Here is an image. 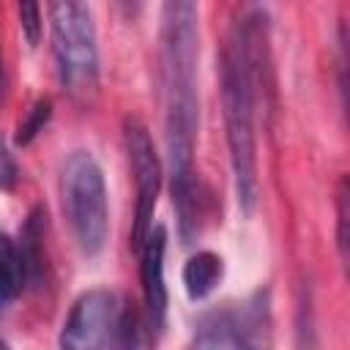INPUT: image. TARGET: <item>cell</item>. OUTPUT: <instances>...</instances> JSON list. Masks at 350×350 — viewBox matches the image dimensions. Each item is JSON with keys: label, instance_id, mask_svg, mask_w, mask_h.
I'll return each mask as SVG.
<instances>
[{"label": "cell", "instance_id": "cell-2", "mask_svg": "<svg viewBox=\"0 0 350 350\" xmlns=\"http://www.w3.org/2000/svg\"><path fill=\"white\" fill-rule=\"evenodd\" d=\"M268 60V14L243 8L230 25L221 46V107L238 205L252 213L257 205V90Z\"/></svg>", "mask_w": 350, "mask_h": 350}, {"label": "cell", "instance_id": "cell-8", "mask_svg": "<svg viewBox=\"0 0 350 350\" xmlns=\"http://www.w3.org/2000/svg\"><path fill=\"white\" fill-rule=\"evenodd\" d=\"M164 252H167V230L161 224L150 227L142 249H139V279L145 298V325L159 336L167 323V284H164Z\"/></svg>", "mask_w": 350, "mask_h": 350}, {"label": "cell", "instance_id": "cell-9", "mask_svg": "<svg viewBox=\"0 0 350 350\" xmlns=\"http://www.w3.org/2000/svg\"><path fill=\"white\" fill-rule=\"evenodd\" d=\"M221 273H224V260L216 254V252H197L186 260L183 265V287H186V295L191 301H202L208 298L216 284L221 282Z\"/></svg>", "mask_w": 350, "mask_h": 350}, {"label": "cell", "instance_id": "cell-17", "mask_svg": "<svg viewBox=\"0 0 350 350\" xmlns=\"http://www.w3.org/2000/svg\"><path fill=\"white\" fill-rule=\"evenodd\" d=\"M0 350H11V347H8V342H5V339H0Z\"/></svg>", "mask_w": 350, "mask_h": 350}, {"label": "cell", "instance_id": "cell-11", "mask_svg": "<svg viewBox=\"0 0 350 350\" xmlns=\"http://www.w3.org/2000/svg\"><path fill=\"white\" fill-rule=\"evenodd\" d=\"M25 268L16 243L0 232V309L8 306L25 290Z\"/></svg>", "mask_w": 350, "mask_h": 350}, {"label": "cell", "instance_id": "cell-4", "mask_svg": "<svg viewBox=\"0 0 350 350\" xmlns=\"http://www.w3.org/2000/svg\"><path fill=\"white\" fill-rule=\"evenodd\" d=\"M49 25L60 85L68 93L93 90L98 79V46L90 8L77 0H57L49 5Z\"/></svg>", "mask_w": 350, "mask_h": 350}, {"label": "cell", "instance_id": "cell-3", "mask_svg": "<svg viewBox=\"0 0 350 350\" xmlns=\"http://www.w3.org/2000/svg\"><path fill=\"white\" fill-rule=\"evenodd\" d=\"M60 202L82 254L93 257L109 238V202L101 164L90 150H74L60 170Z\"/></svg>", "mask_w": 350, "mask_h": 350}, {"label": "cell", "instance_id": "cell-10", "mask_svg": "<svg viewBox=\"0 0 350 350\" xmlns=\"http://www.w3.org/2000/svg\"><path fill=\"white\" fill-rule=\"evenodd\" d=\"M44 227H46V213L41 205H36L22 227V243L16 246L19 249V257H22V268H25V282L27 284H38L41 276H44V246H41V238H44Z\"/></svg>", "mask_w": 350, "mask_h": 350}, {"label": "cell", "instance_id": "cell-5", "mask_svg": "<svg viewBox=\"0 0 350 350\" xmlns=\"http://www.w3.org/2000/svg\"><path fill=\"white\" fill-rule=\"evenodd\" d=\"M273 320L268 293L208 312L194 331L191 350H271Z\"/></svg>", "mask_w": 350, "mask_h": 350}, {"label": "cell", "instance_id": "cell-1", "mask_svg": "<svg viewBox=\"0 0 350 350\" xmlns=\"http://www.w3.org/2000/svg\"><path fill=\"white\" fill-rule=\"evenodd\" d=\"M159 79L164 101V142L170 164L172 205L183 243H191L202 227L205 197L194 175V142L200 123L197 57H200V11L194 3L172 0L161 5L159 33Z\"/></svg>", "mask_w": 350, "mask_h": 350}, {"label": "cell", "instance_id": "cell-16", "mask_svg": "<svg viewBox=\"0 0 350 350\" xmlns=\"http://www.w3.org/2000/svg\"><path fill=\"white\" fill-rule=\"evenodd\" d=\"M5 88V71H3V55H0V93Z\"/></svg>", "mask_w": 350, "mask_h": 350}, {"label": "cell", "instance_id": "cell-6", "mask_svg": "<svg viewBox=\"0 0 350 350\" xmlns=\"http://www.w3.org/2000/svg\"><path fill=\"white\" fill-rule=\"evenodd\" d=\"M123 306L115 293L96 287L82 293L60 328V350H120Z\"/></svg>", "mask_w": 350, "mask_h": 350}, {"label": "cell", "instance_id": "cell-12", "mask_svg": "<svg viewBox=\"0 0 350 350\" xmlns=\"http://www.w3.org/2000/svg\"><path fill=\"white\" fill-rule=\"evenodd\" d=\"M49 118H52V98L49 96H44V98H38L30 109H27V118L25 120H19V126H16V145H30L41 131H44V126L49 123Z\"/></svg>", "mask_w": 350, "mask_h": 350}, {"label": "cell", "instance_id": "cell-13", "mask_svg": "<svg viewBox=\"0 0 350 350\" xmlns=\"http://www.w3.org/2000/svg\"><path fill=\"white\" fill-rule=\"evenodd\" d=\"M336 246L339 257L347 260V178H339L336 189Z\"/></svg>", "mask_w": 350, "mask_h": 350}, {"label": "cell", "instance_id": "cell-7", "mask_svg": "<svg viewBox=\"0 0 350 350\" xmlns=\"http://www.w3.org/2000/svg\"><path fill=\"white\" fill-rule=\"evenodd\" d=\"M123 139H126V150H129V161H131L134 183H137L131 249L139 252L145 238H148V232H150V227H153V211H156V200H159V189H161V164H159L150 131H148V126L142 120L126 118Z\"/></svg>", "mask_w": 350, "mask_h": 350}, {"label": "cell", "instance_id": "cell-14", "mask_svg": "<svg viewBox=\"0 0 350 350\" xmlns=\"http://www.w3.org/2000/svg\"><path fill=\"white\" fill-rule=\"evenodd\" d=\"M19 25L25 33V41L36 46L41 41V5L38 3H19Z\"/></svg>", "mask_w": 350, "mask_h": 350}, {"label": "cell", "instance_id": "cell-15", "mask_svg": "<svg viewBox=\"0 0 350 350\" xmlns=\"http://www.w3.org/2000/svg\"><path fill=\"white\" fill-rule=\"evenodd\" d=\"M16 178H19L16 161H14V156L8 153V148H5V142L0 137V189H14Z\"/></svg>", "mask_w": 350, "mask_h": 350}]
</instances>
